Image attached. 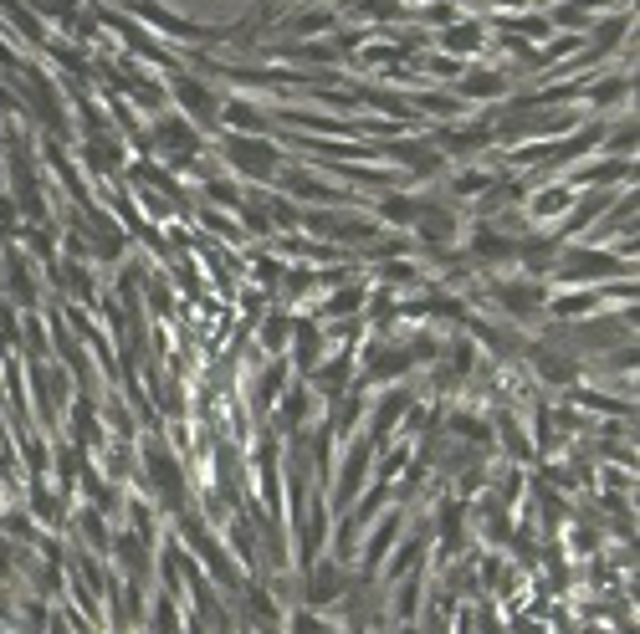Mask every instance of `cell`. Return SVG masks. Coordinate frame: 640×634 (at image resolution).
Segmentation results:
<instances>
[{
	"label": "cell",
	"mask_w": 640,
	"mask_h": 634,
	"mask_svg": "<svg viewBox=\"0 0 640 634\" xmlns=\"http://www.w3.org/2000/svg\"><path fill=\"white\" fill-rule=\"evenodd\" d=\"M538 297H543L538 287H502V302H507L512 312H533V307H538Z\"/></svg>",
	"instance_id": "9c48e42d"
},
{
	"label": "cell",
	"mask_w": 640,
	"mask_h": 634,
	"mask_svg": "<svg viewBox=\"0 0 640 634\" xmlns=\"http://www.w3.org/2000/svg\"><path fill=\"white\" fill-rule=\"evenodd\" d=\"M472 246H477V256H482V261H507L512 251H518L512 241H502V236H492V231H482V236H477Z\"/></svg>",
	"instance_id": "52a82bcc"
},
{
	"label": "cell",
	"mask_w": 640,
	"mask_h": 634,
	"mask_svg": "<svg viewBox=\"0 0 640 634\" xmlns=\"http://www.w3.org/2000/svg\"><path fill=\"white\" fill-rule=\"evenodd\" d=\"M164 144H169V149H175V159H190L200 139H195V133H190L185 123H164Z\"/></svg>",
	"instance_id": "277c9868"
},
{
	"label": "cell",
	"mask_w": 640,
	"mask_h": 634,
	"mask_svg": "<svg viewBox=\"0 0 640 634\" xmlns=\"http://www.w3.org/2000/svg\"><path fill=\"white\" fill-rule=\"evenodd\" d=\"M175 93H180V103H190V108H195V118H200V123L216 118V98H210L205 87H195V82H175Z\"/></svg>",
	"instance_id": "7a4b0ae2"
},
{
	"label": "cell",
	"mask_w": 640,
	"mask_h": 634,
	"mask_svg": "<svg viewBox=\"0 0 640 634\" xmlns=\"http://www.w3.org/2000/svg\"><path fill=\"white\" fill-rule=\"evenodd\" d=\"M497 87H502V77H472V82H466V93H497Z\"/></svg>",
	"instance_id": "30bf717a"
},
{
	"label": "cell",
	"mask_w": 640,
	"mask_h": 634,
	"mask_svg": "<svg viewBox=\"0 0 640 634\" xmlns=\"http://www.w3.org/2000/svg\"><path fill=\"white\" fill-rule=\"evenodd\" d=\"M420 231L431 236V241H451V231H456V220H451L446 210H420Z\"/></svg>",
	"instance_id": "3957f363"
},
{
	"label": "cell",
	"mask_w": 640,
	"mask_h": 634,
	"mask_svg": "<svg viewBox=\"0 0 640 634\" xmlns=\"http://www.w3.org/2000/svg\"><path fill=\"white\" fill-rule=\"evenodd\" d=\"M564 271H569L574 282H589V271H615V261H605V256H574Z\"/></svg>",
	"instance_id": "ba28073f"
},
{
	"label": "cell",
	"mask_w": 640,
	"mask_h": 634,
	"mask_svg": "<svg viewBox=\"0 0 640 634\" xmlns=\"http://www.w3.org/2000/svg\"><path fill=\"white\" fill-rule=\"evenodd\" d=\"M231 164L246 174H272L277 169V149L262 139H231Z\"/></svg>",
	"instance_id": "6da1fadb"
},
{
	"label": "cell",
	"mask_w": 640,
	"mask_h": 634,
	"mask_svg": "<svg viewBox=\"0 0 640 634\" xmlns=\"http://www.w3.org/2000/svg\"><path fill=\"white\" fill-rule=\"evenodd\" d=\"M538 374H543V379H559V384H569V379H574L579 369L569 364L564 353H543V358H538Z\"/></svg>",
	"instance_id": "8992f818"
},
{
	"label": "cell",
	"mask_w": 640,
	"mask_h": 634,
	"mask_svg": "<svg viewBox=\"0 0 640 634\" xmlns=\"http://www.w3.org/2000/svg\"><path fill=\"white\" fill-rule=\"evenodd\" d=\"M118 558H123V568H128V573H139V578L149 573V563H144L149 553H144V542H139V537H123V542H118Z\"/></svg>",
	"instance_id": "5b68a950"
}]
</instances>
